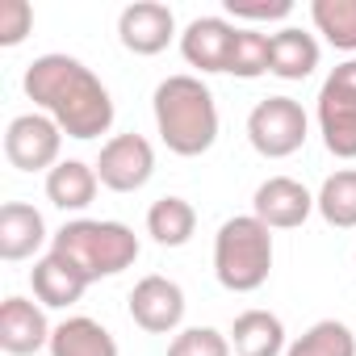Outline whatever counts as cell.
Returning <instances> with one entry per match:
<instances>
[{
    "instance_id": "cell-1",
    "label": "cell",
    "mask_w": 356,
    "mask_h": 356,
    "mask_svg": "<svg viewBox=\"0 0 356 356\" xmlns=\"http://www.w3.org/2000/svg\"><path fill=\"white\" fill-rule=\"evenodd\" d=\"M22 88L38 105V113H47L67 138L88 143V138L109 134V126H113V97H109V88L101 84V76L88 63H80L72 55H59V51L38 55L26 67Z\"/></svg>"
},
{
    "instance_id": "cell-2",
    "label": "cell",
    "mask_w": 356,
    "mask_h": 356,
    "mask_svg": "<svg viewBox=\"0 0 356 356\" xmlns=\"http://www.w3.org/2000/svg\"><path fill=\"white\" fill-rule=\"evenodd\" d=\"M155 130L163 147L181 159H197L218 143V101L202 76H168L159 80L155 97Z\"/></svg>"
},
{
    "instance_id": "cell-3",
    "label": "cell",
    "mask_w": 356,
    "mask_h": 356,
    "mask_svg": "<svg viewBox=\"0 0 356 356\" xmlns=\"http://www.w3.org/2000/svg\"><path fill=\"white\" fill-rule=\"evenodd\" d=\"M51 252L67 256L88 281H101L138 260V235L113 218H72L51 235Z\"/></svg>"
},
{
    "instance_id": "cell-4",
    "label": "cell",
    "mask_w": 356,
    "mask_h": 356,
    "mask_svg": "<svg viewBox=\"0 0 356 356\" xmlns=\"http://www.w3.org/2000/svg\"><path fill=\"white\" fill-rule=\"evenodd\" d=\"M273 273V231L256 214L227 218L214 235V277L231 293H256Z\"/></svg>"
},
{
    "instance_id": "cell-5",
    "label": "cell",
    "mask_w": 356,
    "mask_h": 356,
    "mask_svg": "<svg viewBox=\"0 0 356 356\" xmlns=\"http://www.w3.org/2000/svg\"><path fill=\"white\" fill-rule=\"evenodd\" d=\"M318 134L335 159H356V55L318 88Z\"/></svg>"
},
{
    "instance_id": "cell-6",
    "label": "cell",
    "mask_w": 356,
    "mask_h": 356,
    "mask_svg": "<svg viewBox=\"0 0 356 356\" xmlns=\"http://www.w3.org/2000/svg\"><path fill=\"white\" fill-rule=\"evenodd\" d=\"M306 109L293 97H264L252 113H248V143L256 147V155L264 159H285L293 151H302L306 143Z\"/></svg>"
},
{
    "instance_id": "cell-7",
    "label": "cell",
    "mask_w": 356,
    "mask_h": 356,
    "mask_svg": "<svg viewBox=\"0 0 356 356\" xmlns=\"http://www.w3.org/2000/svg\"><path fill=\"white\" fill-rule=\"evenodd\" d=\"M63 151V130L47 113H17L5 130V159L17 172H51Z\"/></svg>"
},
{
    "instance_id": "cell-8",
    "label": "cell",
    "mask_w": 356,
    "mask_h": 356,
    "mask_svg": "<svg viewBox=\"0 0 356 356\" xmlns=\"http://www.w3.org/2000/svg\"><path fill=\"white\" fill-rule=\"evenodd\" d=\"M92 168L109 193H138L155 176V147L143 134H113Z\"/></svg>"
},
{
    "instance_id": "cell-9",
    "label": "cell",
    "mask_w": 356,
    "mask_h": 356,
    "mask_svg": "<svg viewBox=\"0 0 356 356\" xmlns=\"http://www.w3.org/2000/svg\"><path fill=\"white\" fill-rule=\"evenodd\" d=\"M126 306H130L134 327H143L147 335H172L176 327L185 323V306H189V302H185V289L176 285L172 277L151 273V277H143V281L130 289Z\"/></svg>"
},
{
    "instance_id": "cell-10",
    "label": "cell",
    "mask_w": 356,
    "mask_h": 356,
    "mask_svg": "<svg viewBox=\"0 0 356 356\" xmlns=\"http://www.w3.org/2000/svg\"><path fill=\"white\" fill-rule=\"evenodd\" d=\"M118 38L130 55H159L176 38V13L159 0H134L118 13Z\"/></svg>"
},
{
    "instance_id": "cell-11",
    "label": "cell",
    "mask_w": 356,
    "mask_h": 356,
    "mask_svg": "<svg viewBox=\"0 0 356 356\" xmlns=\"http://www.w3.org/2000/svg\"><path fill=\"white\" fill-rule=\"evenodd\" d=\"M252 214L268 231H293L314 214V193L293 176H268L252 197Z\"/></svg>"
},
{
    "instance_id": "cell-12",
    "label": "cell",
    "mask_w": 356,
    "mask_h": 356,
    "mask_svg": "<svg viewBox=\"0 0 356 356\" xmlns=\"http://www.w3.org/2000/svg\"><path fill=\"white\" fill-rule=\"evenodd\" d=\"M235 38H239V26L227 22V17H193L181 34V55L189 67L214 76V72H227L231 67V55H235Z\"/></svg>"
},
{
    "instance_id": "cell-13",
    "label": "cell",
    "mask_w": 356,
    "mask_h": 356,
    "mask_svg": "<svg viewBox=\"0 0 356 356\" xmlns=\"http://www.w3.org/2000/svg\"><path fill=\"white\" fill-rule=\"evenodd\" d=\"M51 323L42 302L30 298H5L0 302V348L9 356H34L38 348H51Z\"/></svg>"
},
{
    "instance_id": "cell-14",
    "label": "cell",
    "mask_w": 356,
    "mask_h": 356,
    "mask_svg": "<svg viewBox=\"0 0 356 356\" xmlns=\"http://www.w3.org/2000/svg\"><path fill=\"white\" fill-rule=\"evenodd\" d=\"M30 285H34V298L51 310H67L84 298V289L92 285L67 256L59 252H47L42 260H34V273H30Z\"/></svg>"
},
{
    "instance_id": "cell-15",
    "label": "cell",
    "mask_w": 356,
    "mask_h": 356,
    "mask_svg": "<svg viewBox=\"0 0 356 356\" xmlns=\"http://www.w3.org/2000/svg\"><path fill=\"white\" fill-rule=\"evenodd\" d=\"M47 218L26 206V202H5L0 206V260H30L42 243H47Z\"/></svg>"
},
{
    "instance_id": "cell-16",
    "label": "cell",
    "mask_w": 356,
    "mask_h": 356,
    "mask_svg": "<svg viewBox=\"0 0 356 356\" xmlns=\"http://www.w3.org/2000/svg\"><path fill=\"white\" fill-rule=\"evenodd\" d=\"M101 189V176L97 168H88L84 159H59L51 172H47V202L63 214H80L92 206Z\"/></svg>"
},
{
    "instance_id": "cell-17",
    "label": "cell",
    "mask_w": 356,
    "mask_h": 356,
    "mask_svg": "<svg viewBox=\"0 0 356 356\" xmlns=\"http://www.w3.org/2000/svg\"><path fill=\"white\" fill-rule=\"evenodd\" d=\"M318 38L298 26H285L268 38V72L277 80H306L318 67Z\"/></svg>"
},
{
    "instance_id": "cell-18",
    "label": "cell",
    "mask_w": 356,
    "mask_h": 356,
    "mask_svg": "<svg viewBox=\"0 0 356 356\" xmlns=\"http://www.w3.org/2000/svg\"><path fill=\"white\" fill-rule=\"evenodd\" d=\"M235 356H285V323L273 310H243L231 323Z\"/></svg>"
},
{
    "instance_id": "cell-19",
    "label": "cell",
    "mask_w": 356,
    "mask_h": 356,
    "mask_svg": "<svg viewBox=\"0 0 356 356\" xmlns=\"http://www.w3.org/2000/svg\"><path fill=\"white\" fill-rule=\"evenodd\" d=\"M51 356H118V339L88 314H72L51 331Z\"/></svg>"
},
{
    "instance_id": "cell-20",
    "label": "cell",
    "mask_w": 356,
    "mask_h": 356,
    "mask_svg": "<svg viewBox=\"0 0 356 356\" xmlns=\"http://www.w3.org/2000/svg\"><path fill=\"white\" fill-rule=\"evenodd\" d=\"M197 231V210L185 197H159L147 210V235L159 248H185Z\"/></svg>"
},
{
    "instance_id": "cell-21",
    "label": "cell",
    "mask_w": 356,
    "mask_h": 356,
    "mask_svg": "<svg viewBox=\"0 0 356 356\" xmlns=\"http://www.w3.org/2000/svg\"><path fill=\"white\" fill-rule=\"evenodd\" d=\"M314 210L335 231H352L356 227V168H339V172L327 176L318 197H314Z\"/></svg>"
},
{
    "instance_id": "cell-22",
    "label": "cell",
    "mask_w": 356,
    "mask_h": 356,
    "mask_svg": "<svg viewBox=\"0 0 356 356\" xmlns=\"http://www.w3.org/2000/svg\"><path fill=\"white\" fill-rule=\"evenodd\" d=\"M285 356H356V335L339 318H318L285 348Z\"/></svg>"
},
{
    "instance_id": "cell-23",
    "label": "cell",
    "mask_w": 356,
    "mask_h": 356,
    "mask_svg": "<svg viewBox=\"0 0 356 356\" xmlns=\"http://www.w3.org/2000/svg\"><path fill=\"white\" fill-rule=\"evenodd\" d=\"M310 22L335 51L356 55V0H314Z\"/></svg>"
},
{
    "instance_id": "cell-24",
    "label": "cell",
    "mask_w": 356,
    "mask_h": 356,
    "mask_svg": "<svg viewBox=\"0 0 356 356\" xmlns=\"http://www.w3.org/2000/svg\"><path fill=\"white\" fill-rule=\"evenodd\" d=\"M268 38L273 34H260V30H243L239 26V38H235V55H231V76L239 80H256L268 72Z\"/></svg>"
},
{
    "instance_id": "cell-25",
    "label": "cell",
    "mask_w": 356,
    "mask_h": 356,
    "mask_svg": "<svg viewBox=\"0 0 356 356\" xmlns=\"http://www.w3.org/2000/svg\"><path fill=\"white\" fill-rule=\"evenodd\" d=\"M168 356H231V335L218 327H185L172 335Z\"/></svg>"
},
{
    "instance_id": "cell-26",
    "label": "cell",
    "mask_w": 356,
    "mask_h": 356,
    "mask_svg": "<svg viewBox=\"0 0 356 356\" xmlns=\"http://www.w3.org/2000/svg\"><path fill=\"white\" fill-rule=\"evenodd\" d=\"M34 30L30 0H0V47H17Z\"/></svg>"
},
{
    "instance_id": "cell-27",
    "label": "cell",
    "mask_w": 356,
    "mask_h": 356,
    "mask_svg": "<svg viewBox=\"0 0 356 356\" xmlns=\"http://www.w3.org/2000/svg\"><path fill=\"white\" fill-rule=\"evenodd\" d=\"M293 0H227V17L235 22H285Z\"/></svg>"
}]
</instances>
